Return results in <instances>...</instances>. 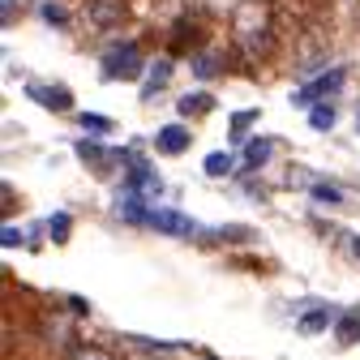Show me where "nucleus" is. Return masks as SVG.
Returning <instances> with one entry per match:
<instances>
[{
    "mask_svg": "<svg viewBox=\"0 0 360 360\" xmlns=\"http://www.w3.org/2000/svg\"><path fill=\"white\" fill-rule=\"evenodd\" d=\"M138 43H116V48L103 56V77L108 82H116V77H133L138 73Z\"/></svg>",
    "mask_w": 360,
    "mask_h": 360,
    "instance_id": "nucleus-1",
    "label": "nucleus"
},
{
    "mask_svg": "<svg viewBox=\"0 0 360 360\" xmlns=\"http://www.w3.org/2000/svg\"><path fill=\"white\" fill-rule=\"evenodd\" d=\"M343 77H347V69H343V65H335V69H330V73H322L318 82H309V86H300L296 95H292V103H300V108H304V103H313V99H322V95H335V90L343 86Z\"/></svg>",
    "mask_w": 360,
    "mask_h": 360,
    "instance_id": "nucleus-2",
    "label": "nucleus"
},
{
    "mask_svg": "<svg viewBox=\"0 0 360 360\" xmlns=\"http://www.w3.org/2000/svg\"><path fill=\"white\" fill-rule=\"evenodd\" d=\"M146 223L155 232H163V236H193L198 232V223L189 214H180V210H150Z\"/></svg>",
    "mask_w": 360,
    "mask_h": 360,
    "instance_id": "nucleus-3",
    "label": "nucleus"
},
{
    "mask_svg": "<svg viewBox=\"0 0 360 360\" xmlns=\"http://www.w3.org/2000/svg\"><path fill=\"white\" fill-rule=\"evenodd\" d=\"M26 95L34 99V103H43V108H52V112H69L73 108V95H69V90L65 86H26Z\"/></svg>",
    "mask_w": 360,
    "mask_h": 360,
    "instance_id": "nucleus-4",
    "label": "nucleus"
},
{
    "mask_svg": "<svg viewBox=\"0 0 360 360\" xmlns=\"http://www.w3.org/2000/svg\"><path fill=\"white\" fill-rule=\"evenodd\" d=\"M155 146L163 150V155H180L189 146V133L180 129V124H167V129H159V138H155Z\"/></svg>",
    "mask_w": 360,
    "mask_h": 360,
    "instance_id": "nucleus-5",
    "label": "nucleus"
},
{
    "mask_svg": "<svg viewBox=\"0 0 360 360\" xmlns=\"http://www.w3.org/2000/svg\"><path fill=\"white\" fill-rule=\"evenodd\" d=\"M330 322H335V313H330V309H309L304 318L296 322V330H300V335H322Z\"/></svg>",
    "mask_w": 360,
    "mask_h": 360,
    "instance_id": "nucleus-6",
    "label": "nucleus"
},
{
    "mask_svg": "<svg viewBox=\"0 0 360 360\" xmlns=\"http://www.w3.org/2000/svg\"><path fill=\"white\" fill-rule=\"evenodd\" d=\"M167 77H172V60H155V65H150V77H146V86H142V99H155V90H163Z\"/></svg>",
    "mask_w": 360,
    "mask_h": 360,
    "instance_id": "nucleus-7",
    "label": "nucleus"
},
{
    "mask_svg": "<svg viewBox=\"0 0 360 360\" xmlns=\"http://www.w3.org/2000/svg\"><path fill=\"white\" fill-rule=\"evenodd\" d=\"M335 120H339V112H335V103H313V112H309V124L318 129V133H326V129H335Z\"/></svg>",
    "mask_w": 360,
    "mask_h": 360,
    "instance_id": "nucleus-8",
    "label": "nucleus"
},
{
    "mask_svg": "<svg viewBox=\"0 0 360 360\" xmlns=\"http://www.w3.org/2000/svg\"><path fill=\"white\" fill-rule=\"evenodd\" d=\"M210 108H214V95H206V90L180 99V112H185V116H202V112H210Z\"/></svg>",
    "mask_w": 360,
    "mask_h": 360,
    "instance_id": "nucleus-9",
    "label": "nucleus"
},
{
    "mask_svg": "<svg viewBox=\"0 0 360 360\" xmlns=\"http://www.w3.org/2000/svg\"><path fill=\"white\" fill-rule=\"evenodd\" d=\"M360 339V313H343L339 318V343H356Z\"/></svg>",
    "mask_w": 360,
    "mask_h": 360,
    "instance_id": "nucleus-10",
    "label": "nucleus"
},
{
    "mask_svg": "<svg viewBox=\"0 0 360 360\" xmlns=\"http://www.w3.org/2000/svg\"><path fill=\"white\" fill-rule=\"evenodd\" d=\"M266 159H270V142H266V138L249 142V150H245V167H262Z\"/></svg>",
    "mask_w": 360,
    "mask_h": 360,
    "instance_id": "nucleus-11",
    "label": "nucleus"
},
{
    "mask_svg": "<svg viewBox=\"0 0 360 360\" xmlns=\"http://www.w3.org/2000/svg\"><path fill=\"white\" fill-rule=\"evenodd\" d=\"M77 159L99 167V163H103V146H99V142H90V138H82V142H77Z\"/></svg>",
    "mask_w": 360,
    "mask_h": 360,
    "instance_id": "nucleus-12",
    "label": "nucleus"
},
{
    "mask_svg": "<svg viewBox=\"0 0 360 360\" xmlns=\"http://www.w3.org/2000/svg\"><path fill=\"white\" fill-rule=\"evenodd\" d=\"M228 172H232V155H223V150L206 155V176H228Z\"/></svg>",
    "mask_w": 360,
    "mask_h": 360,
    "instance_id": "nucleus-13",
    "label": "nucleus"
},
{
    "mask_svg": "<svg viewBox=\"0 0 360 360\" xmlns=\"http://www.w3.org/2000/svg\"><path fill=\"white\" fill-rule=\"evenodd\" d=\"M48 232H52V240L60 245V240H69V214L65 210H56L52 219H48Z\"/></svg>",
    "mask_w": 360,
    "mask_h": 360,
    "instance_id": "nucleus-14",
    "label": "nucleus"
},
{
    "mask_svg": "<svg viewBox=\"0 0 360 360\" xmlns=\"http://www.w3.org/2000/svg\"><path fill=\"white\" fill-rule=\"evenodd\" d=\"M257 116H262V112H236V116H232V129H228V133H232V142H240V138H245V129H249Z\"/></svg>",
    "mask_w": 360,
    "mask_h": 360,
    "instance_id": "nucleus-15",
    "label": "nucleus"
},
{
    "mask_svg": "<svg viewBox=\"0 0 360 360\" xmlns=\"http://www.w3.org/2000/svg\"><path fill=\"white\" fill-rule=\"evenodd\" d=\"M82 129H86V133H108V129H112V120H103V116H90V112H82Z\"/></svg>",
    "mask_w": 360,
    "mask_h": 360,
    "instance_id": "nucleus-16",
    "label": "nucleus"
},
{
    "mask_svg": "<svg viewBox=\"0 0 360 360\" xmlns=\"http://www.w3.org/2000/svg\"><path fill=\"white\" fill-rule=\"evenodd\" d=\"M313 198L326 202V206H335V202H339V189H330V185H313Z\"/></svg>",
    "mask_w": 360,
    "mask_h": 360,
    "instance_id": "nucleus-17",
    "label": "nucleus"
},
{
    "mask_svg": "<svg viewBox=\"0 0 360 360\" xmlns=\"http://www.w3.org/2000/svg\"><path fill=\"white\" fill-rule=\"evenodd\" d=\"M193 73H198V77H210V73H214V56H198V60H193Z\"/></svg>",
    "mask_w": 360,
    "mask_h": 360,
    "instance_id": "nucleus-18",
    "label": "nucleus"
},
{
    "mask_svg": "<svg viewBox=\"0 0 360 360\" xmlns=\"http://www.w3.org/2000/svg\"><path fill=\"white\" fill-rule=\"evenodd\" d=\"M22 245V232L18 228H5V249H18Z\"/></svg>",
    "mask_w": 360,
    "mask_h": 360,
    "instance_id": "nucleus-19",
    "label": "nucleus"
},
{
    "mask_svg": "<svg viewBox=\"0 0 360 360\" xmlns=\"http://www.w3.org/2000/svg\"><path fill=\"white\" fill-rule=\"evenodd\" d=\"M43 18H48V22H56V26H60V22H65V13H60V9H56V5H48V9H43Z\"/></svg>",
    "mask_w": 360,
    "mask_h": 360,
    "instance_id": "nucleus-20",
    "label": "nucleus"
},
{
    "mask_svg": "<svg viewBox=\"0 0 360 360\" xmlns=\"http://www.w3.org/2000/svg\"><path fill=\"white\" fill-rule=\"evenodd\" d=\"M352 249H356V257H360V240H352Z\"/></svg>",
    "mask_w": 360,
    "mask_h": 360,
    "instance_id": "nucleus-21",
    "label": "nucleus"
}]
</instances>
